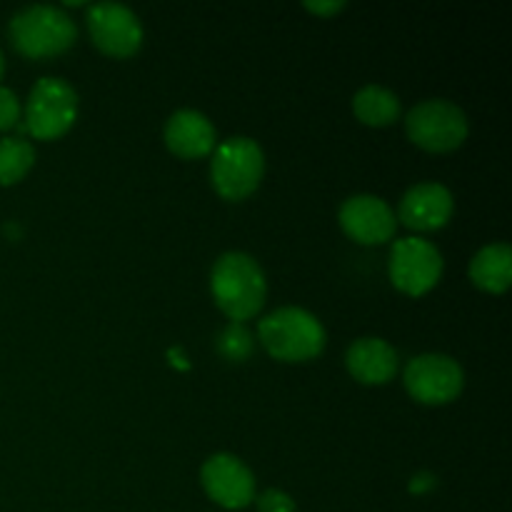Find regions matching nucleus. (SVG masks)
I'll return each mask as SVG.
<instances>
[{
    "label": "nucleus",
    "instance_id": "4",
    "mask_svg": "<svg viewBox=\"0 0 512 512\" xmlns=\"http://www.w3.org/2000/svg\"><path fill=\"white\" fill-rule=\"evenodd\" d=\"M265 175L263 148L253 138L235 135L215 145L210 180L215 193L228 203H240L260 188Z\"/></svg>",
    "mask_w": 512,
    "mask_h": 512
},
{
    "label": "nucleus",
    "instance_id": "12",
    "mask_svg": "<svg viewBox=\"0 0 512 512\" xmlns=\"http://www.w3.org/2000/svg\"><path fill=\"white\" fill-rule=\"evenodd\" d=\"M455 213V200L445 185L418 183L403 195L398 208L400 223L415 233H433L445 228Z\"/></svg>",
    "mask_w": 512,
    "mask_h": 512
},
{
    "label": "nucleus",
    "instance_id": "7",
    "mask_svg": "<svg viewBox=\"0 0 512 512\" xmlns=\"http://www.w3.org/2000/svg\"><path fill=\"white\" fill-rule=\"evenodd\" d=\"M388 273L390 283L400 293L410 295V298H420V295L430 293L440 283V275H443V255H440V250L430 240H395L393 250H390Z\"/></svg>",
    "mask_w": 512,
    "mask_h": 512
},
{
    "label": "nucleus",
    "instance_id": "24",
    "mask_svg": "<svg viewBox=\"0 0 512 512\" xmlns=\"http://www.w3.org/2000/svg\"><path fill=\"white\" fill-rule=\"evenodd\" d=\"M3 73H5V58L3 53H0V78H3Z\"/></svg>",
    "mask_w": 512,
    "mask_h": 512
},
{
    "label": "nucleus",
    "instance_id": "15",
    "mask_svg": "<svg viewBox=\"0 0 512 512\" xmlns=\"http://www.w3.org/2000/svg\"><path fill=\"white\" fill-rule=\"evenodd\" d=\"M470 280L478 290L490 295H500L512 283V250L508 243L485 245L475 253L468 268Z\"/></svg>",
    "mask_w": 512,
    "mask_h": 512
},
{
    "label": "nucleus",
    "instance_id": "11",
    "mask_svg": "<svg viewBox=\"0 0 512 512\" xmlns=\"http://www.w3.org/2000/svg\"><path fill=\"white\" fill-rule=\"evenodd\" d=\"M340 228L360 245H383L398 230L393 208L378 195H353L340 205Z\"/></svg>",
    "mask_w": 512,
    "mask_h": 512
},
{
    "label": "nucleus",
    "instance_id": "16",
    "mask_svg": "<svg viewBox=\"0 0 512 512\" xmlns=\"http://www.w3.org/2000/svg\"><path fill=\"white\" fill-rule=\"evenodd\" d=\"M353 113L368 128H388L400 118V100L383 85H365L355 93Z\"/></svg>",
    "mask_w": 512,
    "mask_h": 512
},
{
    "label": "nucleus",
    "instance_id": "2",
    "mask_svg": "<svg viewBox=\"0 0 512 512\" xmlns=\"http://www.w3.org/2000/svg\"><path fill=\"white\" fill-rule=\"evenodd\" d=\"M258 340L280 363H308L325 350L323 323L303 308H278L258 323Z\"/></svg>",
    "mask_w": 512,
    "mask_h": 512
},
{
    "label": "nucleus",
    "instance_id": "20",
    "mask_svg": "<svg viewBox=\"0 0 512 512\" xmlns=\"http://www.w3.org/2000/svg\"><path fill=\"white\" fill-rule=\"evenodd\" d=\"M258 512H295V503L283 490H265L263 495L255 498Z\"/></svg>",
    "mask_w": 512,
    "mask_h": 512
},
{
    "label": "nucleus",
    "instance_id": "23",
    "mask_svg": "<svg viewBox=\"0 0 512 512\" xmlns=\"http://www.w3.org/2000/svg\"><path fill=\"white\" fill-rule=\"evenodd\" d=\"M170 363H173V365H178L180 370H188V368H190V363H185L183 353H180L178 348H175V350H170Z\"/></svg>",
    "mask_w": 512,
    "mask_h": 512
},
{
    "label": "nucleus",
    "instance_id": "1",
    "mask_svg": "<svg viewBox=\"0 0 512 512\" xmlns=\"http://www.w3.org/2000/svg\"><path fill=\"white\" fill-rule=\"evenodd\" d=\"M210 293L230 323H245L263 310L268 280L258 260L248 253H225L210 273Z\"/></svg>",
    "mask_w": 512,
    "mask_h": 512
},
{
    "label": "nucleus",
    "instance_id": "14",
    "mask_svg": "<svg viewBox=\"0 0 512 512\" xmlns=\"http://www.w3.org/2000/svg\"><path fill=\"white\" fill-rule=\"evenodd\" d=\"M345 368L358 383L385 385L398 373V353L383 338H360L345 353Z\"/></svg>",
    "mask_w": 512,
    "mask_h": 512
},
{
    "label": "nucleus",
    "instance_id": "13",
    "mask_svg": "<svg viewBox=\"0 0 512 512\" xmlns=\"http://www.w3.org/2000/svg\"><path fill=\"white\" fill-rule=\"evenodd\" d=\"M215 145H218V133L198 110L183 108L170 115L165 123V148L180 160L208 158L213 155Z\"/></svg>",
    "mask_w": 512,
    "mask_h": 512
},
{
    "label": "nucleus",
    "instance_id": "19",
    "mask_svg": "<svg viewBox=\"0 0 512 512\" xmlns=\"http://www.w3.org/2000/svg\"><path fill=\"white\" fill-rule=\"evenodd\" d=\"M20 115H23V108H20L18 95L10 88H0V130L18 128Z\"/></svg>",
    "mask_w": 512,
    "mask_h": 512
},
{
    "label": "nucleus",
    "instance_id": "21",
    "mask_svg": "<svg viewBox=\"0 0 512 512\" xmlns=\"http://www.w3.org/2000/svg\"><path fill=\"white\" fill-rule=\"evenodd\" d=\"M303 8L308 10V13L318 15V18H333V15L343 13L348 5H345L343 0H328V3H305Z\"/></svg>",
    "mask_w": 512,
    "mask_h": 512
},
{
    "label": "nucleus",
    "instance_id": "6",
    "mask_svg": "<svg viewBox=\"0 0 512 512\" xmlns=\"http://www.w3.org/2000/svg\"><path fill=\"white\" fill-rule=\"evenodd\" d=\"M410 143L425 153H453L468 140V118L455 103L443 98L423 100L405 115Z\"/></svg>",
    "mask_w": 512,
    "mask_h": 512
},
{
    "label": "nucleus",
    "instance_id": "8",
    "mask_svg": "<svg viewBox=\"0 0 512 512\" xmlns=\"http://www.w3.org/2000/svg\"><path fill=\"white\" fill-rule=\"evenodd\" d=\"M405 390L420 405H448L463 393L465 373L450 355L425 353L410 360L403 373Z\"/></svg>",
    "mask_w": 512,
    "mask_h": 512
},
{
    "label": "nucleus",
    "instance_id": "10",
    "mask_svg": "<svg viewBox=\"0 0 512 512\" xmlns=\"http://www.w3.org/2000/svg\"><path fill=\"white\" fill-rule=\"evenodd\" d=\"M205 495L225 510H243L255 500V475L230 453L210 455L200 468Z\"/></svg>",
    "mask_w": 512,
    "mask_h": 512
},
{
    "label": "nucleus",
    "instance_id": "3",
    "mask_svg": "<svg viewBox=\"0 0 512 512\" xmlns=\"http://www.w3.org/2000/svg\"><path fill=\"white\" fill-rule=\"evenodd\" d=\"M10 43L23 58L45 60L63 55L75 43V23L63 8L28 5L10 20Z\"/></svg>",
    "mask_w": 512,
    "mask_h": 512
},
{
    "label": "nucleus",
    "instance_id": "18",
    "mask_svg": "<svg viewBox=\"0 0 512 512\" xmlns=\"http://www.w3.org/2000/svg\"><path fill=\"white\" fill-rule=\"evenodd\" d=\"M218 353L230 363H243L253 353V333L245 328V323L225 325L223 333L218 335Z\"/></svg>",
    "mask_w": 512,
    "mask_h": 512
},
{
    "label": "nucleus",
    "instance_id": "5",
    "mask_svg": "<svg viewBox=\"0 0 512 512\" xmlns=\"http://www.w3.org/2000/svg\"><path fill=\"white\" fill-rule=\"evenodd\" d=\"M78 118V95L63 78H40L28 95L23 110V133L35 140H58Z\"/></svg>",
    "mask_w": 512,
    "mask_h": 512
},
{
    "label": "nucleus",
    "instance_id": "9",
    "mask_svg": "<svg viewBox=\"0 0 512 512\" xmlns=\"http://www.w3.org/2000/svg\"><path fill=\"white\" fill-rule=\"evenodd\" d=\"M85 20L93 45L108 58H133L143 45V25L125 5L95 3L88 8Z\"/></svg>",
    "mask_w": 512,
    "mask_h": 512
},
{
    "label": "nucleus",
    "instance_id": "17",
    "mask_svg": "<svg viewBox=\"0 0 512 512\" xmlns=\"http://www.w3.org/2000/svg\"><path fill=\"white\" fill-rule=\"evenodd\" d=\"M35 165V150L23 138L0 140V185H15Z\"/></svg>",
    "mask_w": 512,
    "mask_h": 512
},
{
    "label": "nucleus",
    "instance_id": "22",
    "mask_svg": "<svg viewBox=\"0 0 512 512\" xmlns=\"http://www.w3.org/2000/svg\"><path fill=\"white\" fill-rule=\"evenodd\" d=\"M435 488V475L433 473H418L410 480V493H428Z\"/></svg>",
    "mask_w": 512,
    "mask_h": 512
}]
</instances>
